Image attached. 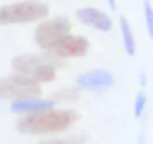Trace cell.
Masks as SVG:
<instances>
[{
	"label": "cell",
	"instance_id": "cell-1",
	"mask_svg": "<svg viewBox=\"0 0 153 144\" xmlns=\"http://www.w3.org/2000/svg\"><path fill=\"white\" fill-rule=\"evenodd\" d=\"M78 113L71 109H44L38 113L21 115L17 121V132L27 136H57L61 132H67L78 123Z\"/></svg>",
	"mask_w": 153,
	"mask_h": 144
},
{
	"label": "cell",
	"instance_id": "cell-2",
	"mask_svg": "<svg viewBox=\"0 0 153 144\" xmlns=\"http://www.w3.org/2000/svg\"><path fill=\"white\" fill-rule=\"evenodd\" d=\"M51 13L48 4L42 0H17L11 4H0V25H23L38 23Z\"/></svg>",
	"mask_w": 153,
	"mask_h": 144
},
{
	"label": "cell",
	"instance_id": "cell-3",
	"mask_svg": "<svg viewBox=\"0 0 153 144\" xmlns=\"http://www.w3.org/2000/svg\"><path fill=\"white\" fill-rule=\"evenodd\" d=\"M11 67L15 73H21L40 86L51 84L57 77V67L51 63L48 57H38V54H19L11 61Z\"/></svg>",
	"mask_w": 153,
	"mask_h": 144
},
{
	"label": "cell",
	"instance_id": "cell-4",
	"mask_svg": "<svg viewBox=\"0 0 153 144\" xmlns=\"http://www.w3.org/2000/svg\"><path fill=\"white\" fill-rule=\"evenodd\" d=\"M67 34H71V21L67 17H53V19L46 17V19L38 21V27L34 32V40H36L38 48L46 52L55 42H59Z\"/></svg>",
	"mask_w": 153,
	"mask_h": 144
},
{
	"label": "cell",
	"instance_id": "cell-5",
	"mask_svg": "<svg viewBox=\"0 0 153 144\" xmlns=\"http://www.w3.org/2000/svg\"><path fill=\"white\" fill-rule=\"evenodd\" d=\"M42 86L21 73H11L0 77V98L4 100H19L27 96H40Z\"/></svg>",
	"mask_w": 153,
	"mask_h": 144
},
{
	"label": "cell",
	"instance_id": "cell-6",
	"mask_svg": "<svg viewBox=\"0 0 153 144\" xmlns=\"http://www.w3.org/2000/svg\"><path fill=\"white\" fill-rule=\"evenodd\" d=\"M88 48H90V44L84 36L67 34L65 38H61L46 50V57L48 59H80V57L88 54Z\"/></svg>",
	"mask_w": 153,
	"mask_h": 144
},
{
	"label": "cell",
	"instance_id": "cell-7",
	"mask_svg": "<svg viewBox=\"0 0 153 144\" xmlns=\"http://www.w3.org/2000/svg\"><path fill=\"white\" fill-rule=\"evenodd\" d=\"M76 19H78L82 25L92 27V29H97V32H103V34L111 32V27H113V19H111L105 11H101V9H97V7H82V9H78V11H76Z\"/></svg>",
	"mask_w": 153,
	"mask_h": 144
},
{
	"label": "cell",
	"instance_id": "cell-8",
	"mask_svg": "<svg viewBox=\"0 0 153 144\" xmlns=\"http://www.w3.org/2000/svg\"><path fill=\"white\" fill-rule=\"evenodd\" d=\"M76 84L82 90H97V92H101V90H109L115 84V77L107 69H90V71L80 73Z\"/></svg>",
	"mask_w": 153,
	"mask_h": 144
},
{
	"label": "cell",
	"instance_id": "cell-9",
	"mask_svg": "<svg viewBox=\"0 0 153 144\" xmlns=\"http://www.w3.org/2000/svg\"><path fill=\"white\" fill-rule=\"evenodd\" d=\"M51 107H55V100H48L42 96H27L19 100H11V113H17V115H30V113H38Z\"/></svg>",
	"mask_w": 153,
	"mask_h": 144
},
{
	"label": "cell",
	"instance_id": "cell-10",
	"mask_svg": "<svg viewBox=\"0 0 153 144\" xmlns=\"http://www.w3.org/2000/svg\"><path fill=\"white\" fill-rule=\"evenodd\" d=\"M120 34H122V44H124L126 54H128V57H134V54H136V40H134L130 21H128L126 17H120Z\"/></svg>",
	"mask_w": 153,
	"mask_h": 144
},
{
	"label": "cell",
	"instance_id": "cell-11",
	"mask_svg": "<svg viewBox=\"0 0 153 144\" xmlns=\"http://www.w3.org/2000/svg\"><path fill=\"white\" fill-rule=\"evenodd\" d=\"M143 13H145V27H147V34H149V38L153 40V4H151V0H145V2H143Z\"/></svg>",
	"mask_w": 153,
	"mask_h": 144
},
{
	"label": "cell",
	"instance_id": "cell-12",
	"mask_svg": "<svg viewBox=\"0 0 153 144\" xmlns=\"http://www.w3.org/2000/svg\"><path fill=\"white\" fill-rule=\"evenodd\" d=\"M145 107H147V92H145V90H138V94L134 96V109H132V113H134L136 119L143 117Z\"/></svg>",
	"mask_w": 153,
	"mask_h": 144
},
{
	"label": "cell",
	"instance_id": "cell-13",
	"mask_svg": "<svg viewBox=\"0 0 153 144\" xmlns=\"http://www.w3.org/2000/svg\"><path fill=\"white\" fill-rule=\"evenodd\" d=\"M76 142H82V138L71 140V138H55V136H51V138H44L40 144H76Z\"/></svg>",
	"mask_w": 153,
	"mask_h": 144
},
{
	"label": "cell",
	"instance_id": "cell-14",
	"mask_svg": "<svg viewBox=\"0 0 153 144\" xmlns=\"http://www.w3.org/2000/svg\"><path fill=\"white\" fill-rule=\"evenodd\" d=\"M107 7H109L111 11H115V7H117V0H107Z\"/></svg>",
	"mask_w": 153,
	"mask_h": 144
}]
</instances>
